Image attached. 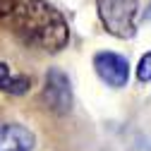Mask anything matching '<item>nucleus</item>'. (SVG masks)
I'll list each match as a JSON object with an SVG mask.
<instances>
[{
	"instance_id": "obj_1",
	"label": "nucleus",
	"mask_w": 151,
	"mask_h": 151,
	"mask_svg": "<svg viewBox=\"0 0 151 151\" xmlns=\"http://www.w3.org/2000/svg\"><path fill=\"white\" fill-rule=\"evenodd\" d=\"M14 29L24 39V43L39 46V48L53 50V53L65 48L67 39H70L65 17L43 0H29L22 7H17Z\"/></svg>"
},
{
	"instance_id": "obj_2",
	"label": "nucleus",
	"mask_w": 151,
	"mask_h": 151,
	"mask_svg": "<svg viewBox=\"0 0 151 151\" xmlns=\"http://www.w3.org/2000/svg\"><path fill=\"white\" fill-rule=\"evenodd\" d=\"M99 17L108 34L118 39L134 36V22H137V0H96Z\"/></svg>"
},
{
	"instance_id": "obj_3",
	"label": "nucleus",
	"mask_w": 151,
	"mask_h": 151,
	"mask_svg": "<svg viewBox=\"0 0 151 151\" xmlns=\"http://www.w3.org/2000/svg\"><path fill=\"white\" fill-rule=\"evenodd\" d=\"M93 67H96V74L113 89H122L127 86L129 79V63L125 55L113 53V50H101L93 55Z\"/></svg>"
},
{
	"instance_id": "obj_4",
	"label": "nucleus",
	"mask_w": 151,
	"mask_h": 151,
	"mask_svg": "<svg viewBox=\"0 0 151 151\" xmlns=\"http://www.w3.org/2000/svg\"><path fill=\"white\" fill-rule=\"evenodd\" d=\"M43 99L55 113H67L72 108V89H70V77L58 70L50 67L46 72V86H43Z\"/></svg>"
},
{
	"instance_id": "obj_5",
	"label": "nucleus",
	"mask_w": 151,
	"mask_h": 151,
	"mask_svg": "<svg viewBox=\"0 0 151 151\" xmlns=\"http://www.w3.org/2000/svg\"><path fill=\"white\" fill-rule=\"evenodd\" d=\"M34 149V132L24 125H0V151H31Z\"/></svg>"
},
{
	"instance_id": "obj_6",
	"label": "nucleus",
	"mask_w": 151,
	"mask_h": 151,
	"mask_svg": "<svg viewBox=\"0 0 151 151\" xmlns=\"http://www.w3.org/2000/svg\"><path fill=\"white\" fill-rule=\"evenodd\" d=\"M29 77H24V74H17V77H10L7 82H5V91L7 93H14V96H22V93H27L29 91Z\"/></svg>"
},
{
	"instance_id": "obj_7",
	"label": "nucleus",
	"mask_w": 151,
	"mask_h": 151,
	"mask_svg": "<svg viewBox=\"0 0 151 151\" xmlns=\"http://www.w3.org/2000/svg\"><path fill=\"white\" fill-rule=\"evenodd\" d=\"M137 79L144 82V84L151 82V50L142 55V60H139V65H137Z\"/></svg>"
},
{
	"instance_id": "obj_8",
	"label": "nucleus",
	"mask_w": 151,
	"mask_h": 151,
	"mask_svg": "<svg viewBox=\"0 0 151 151\" xmlns=\"http://www.w3.org/2000/svg\"><path fill=\"white\" fill-rule=\"evenodd\" d=\"M17 5H19V0H0V17H5V14H10V12H14Z\"/></svg>"
},
{
	"instance_id": "obj_9",
	"label": "nucleus",
	"mask_w": 151,
	"mask_h": 151,
	"mask_svg": "<svg viewBox=\"0 0 151 151\" xmlns=\"http://www.w3.org/2000/svg\"><path fill=\"white\" fill-rule=\"evenodd\" d=\"M12 77V72H10V67L5 65V63H0V89L5 86V82Z\"/></svg>"
},
{
	"instance_id": "obj_10",
	"label": "nucleus",
	"mask_w": 151,
	"mask_h": 151,
	"mask_svg": "<svg viewBox=\"0 0 151 151\" xmlns=\"http://www.w3.org/2000/svg\"><path fill=\"white\" fill-rule=\"evenodd\" d=\"M144 17H146V19H151V3H149V7H146V12H144Z\"/></svg>"
}]
</instances>
